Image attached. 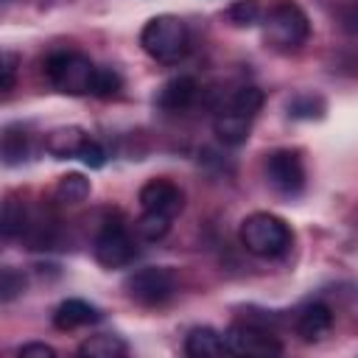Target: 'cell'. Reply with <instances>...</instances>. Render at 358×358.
I'll return each mask as SVG.
<instances>
[{
  "label": "cell",
  "instance_id": "obj_3",
  "mask_svg": "<svg viewBox=\"0 0 358 358\" xmlns=\"http://www.w3.org/2000/svg\"><path fill=\"white\" fill-rule=\"evenodd\" d=\"M140 48L162 64L179 62L190 48L187 25L176 14H157L151 17L140 31Z\"/></svg>",
  "mask_w": 358,
  "mask_h": 358
},
{
  "label": "cell",
  "instance_id": "obj_28",
  "mask_svg": "<svg viewBox=\"0 0 358 358\" xmlns=\"http://www.w3.org/2000/svg\"><path fill=\"white\" fill-rule=\"evenodd\" d=\"M17 62H20V56H17L14 50H6V53H3V90H11V87H14Z\"/></svg>",
  "mask_w": 358,
  "mask_h": 358
},
{
  "label": "cell",
  "instance_id": "obj_2",
  "mask_svg": "<svg viewBox=\"0 0 358 358\" xmlns=\"http://www.w3.org/2000/svg\"><path fill=\"white\" fill-rule=\"evenodd\" d=\"M238 238H241V243H243V249L249 255H257V257H280V255H285L291 249L294 232L274 213H252V215H246L241 221Z\"/></svg>",
  "mask_w": 358,
  "mask_h": 358
},
{
  "label": "cell",
  "instance_id": "obj_1",
  "mask_svg": "<svg viewBox=\"0 0 358 358\" xmlns=\"http://www.w3.org/2000/svg\"><path fill=\"white\" fill-rule=\"evenodd\" d=\"M260 22L263 39L277 50H296L310 36V20L296 0H274Z\"/></svg>",
  "mask_w": 358,
  "mask_h": 358
},
{
  "label": "cell",
  "instance_id": "obj_24",
  "mask_svg": "<svg viewBox=\"0 0 358 358\" xmlns=\"http://www.w3.org/2000/svg\"><path fill=\"white\" fill-rule=\"evenodd\" d=\"M120 87H123V78H120V73H117L115 67H98V70H95L92 95H98V98H112V95L120 92Z\"/></svg>",
  "mask_w": 358,
  "mask_h": 358
},
{
  "label": "cell",
  "instance_id": "obj_22",
  "mask_svg": "<svg viewBox=\"0 0 358 358\" xmlns=\"http://www.w3.org/2000/svg\"><path fill=\"white\" fill-rule=\"evenodd\" d=\"M25 227H28V210L22 207V201L6 199V204H3V218H0L3 238H17V235L25 232Z\"/></svg>",
  "mask_w": 358,
  "mask_h": 358
},
{
  "label": "cell",
  "instance_id": "obj_11",
  "mask_svg": "<svg viewBox=\"0 0 358 358\" xmlns=\"http://www.w3.org/2000/svg\"><path fill=\"white\" fill-rule=\"evenodd\" d=\"M296 336L302 341H322L333 327V310L324 302H308L296 313Z\"/></svg>",
  "mask_w": 358,
  "mask_h": 358
},
{
  "label": "cell",
  "instance_id": "obj_15",
  "mask_svg": "<svg viewBox=\"0 0 358 358\" xmlns=\"http://www.w3.org/2000/svg\"><path fill=\"white\" fill-rule=\"evenodd\" d=\"M185 352H187L190 358H213V355H221V352H227L224 336H221L218 330L207 327V324L193 327V330L187 333V338H185Z\"/></svg>",
  "mask_w": 358,
  "mask_h": 358
},
{
  "label": "cell",
  "instance_id": "obj_23",
  "mask_svg": "<svg viewBox=\"0 0 358 358\" xmlns=\"http://www.w3.org/2000/svg\"><path fill=\"white\" fill-rule=\"evenodd\" d=\"M227 20L235 25V28H252L263 20V8L257 0H235L229 8H227Z\"/></svg>",
  "mask_w": 358,
  "mask_h": 358
},
{
  "label": "cell",
  "instance_id": "obj_26",
  "mask_svg": "<svg viewBox=\"0 0 358 358\" xmlns=\"http://www.w3.org/2000/svg\"><path fill=\"white\" fill-rule=\"evenodd\" d=\"M78 159H81L87 168H103V165H106V148H103L95 137H87V143H84L81 151H78Z\"/></svg>",
  "mask_w": 358,
  "mask_h": 358
},
{
  "label": "cell",
  "instance_id": "obj_21",
  "mask_svg": "<svg viewBox=\"0 0 358 358\" xmlns=\"http://www.w3.org/2000/svg\"><path fill=\"white\" fill-rule=\"evenodd\" d=\"M327 103L322 95H313V92H302V95H294L288 101V115L296 117V120H319L324 115Z\"/></svg>",
  "mask_w": 358,
  "mask_h": 358
},
{
  "label": "cell",
  "instance_id": "obj_4",
  "mask_svg": "<svg viewBox=\"0 0 358 358\" xmlns=\"http://www.w3.org/2000/svg\"><path fill=\"white\" fill-rule=\"evenodd\" d=\"M95 64L78 50H56L45 59V78L62 95H92Z\"/></svg>",
  "mask_w": 358,
  "mask_h": 358
},
{
  "label": "cell",
  "instance_id": "obj_18",
  "mask_svg": "<svg viewBox=\"0 0 358 358\" xmlns=\"http://www.w3.org/2000/svg\"><path fill=\"white\" fill-rule=\"evenodd\" d=\"M90 190H92V185L84 173H64V176H59L53 196L59 204H81L90 199Z\"/></svg>",
  "mask_w": 358,
  "mask_h": 358
},
{
  "label": "cell",
  "instance_id": "obj_5",
  "mask_svg": "<svg viewBox=\"0 0 358 358\" xmlns=\"http://www.w3.org/2000/svg\"><path fill=\"white\" fill-rule=\"evenodd\" d=\"M123 291L129 299H134L137 305H162L173 296L176 291V271L168 266H145L131 271L123 280Z\"/></svg>",
  "mask_w": 358,
  "mask_h": 358
},
{
  "label": "cell",
  "instance_id": "obj_20",
  "mask_svg": "<svg viewBox=\"0 0 358 358\" xmlns=\"http://www.w3.org/2000/svg\"><path fill=\"white\" fill-rule=\"evenodd\" d=\"M263 101H266L263 90H257V87H241V90L232 92V98L227 101V109H232V112H238V115L255 120V115L263 109Z\"/></svg>",
  "mask_w": 358,
  "mask_h": 358
},
{
  "label": "cell",
  "instance_id": "obj_25",
  "mask_svg": "<svg viewBox=\"0 0 358 358\" xmlns=\"http://www.w3.org/2000/svg\"><path fill=\"white\" fill-rule=\"evenodd\" d=\"M22 291H25V277H22V271L14 268V266H6L3 274H0V299H3V302H11V299H17Z\"/></svg>",
  "mask_w": 358,
  "mask_h": 358
},
{
  "label": "cell",
  "instance_id": "obj_17",
  "mask_svg": "<svg viewBox=\"0 0 358 358\" xmlns=\"http://www.w3.org/2000/svg\"><path fill=\"white\" fill-rule=\"evenodd\" d=\"M126 352H129V344L115 333H95L78 344V355H87V358H123Z\"/></svg>",
  "mask_w": 358,
  "mask_h": 358
},
{
  "label": "cell",
  "instance_id": "obj_8",
  "mask_svg": "<svg viewBox=\"0 0 358 358\" xmlns=\"http://www.w3.org/2000/svg\"><path fill=\"white\" fill-rule=\"evenodd\" d=\"M137 249H134V241L129 235V229L123 224H103L101 232L95 235L92 241V257L103 266V268H120V266H129L134 260Z\"/></svg>",
  "mask_w": 358,
  "mask_h": 358
},
{
  "label": "cell",
  "instance_id": "obj_16",
  "mask_svg": "<svg viewBox=\"0 0 358 358\" xmlns=\"http://www.w3.org/2000/svg\"><path fill=\"white\" fill-rule=\"evenodd\" d=\"M0 151H3V162L8 168L22 165L31 157V134L22 129V123H8L3 129V145H0Z\"/></svg>",
  "mask_w": 358,
  "mask_h": 358
},
{
  "label": "cell",
  "instance_id": "obj_7",
  "mask_svg": "<svg viewBox=\"0 0 358 358\" xmlns=\"http://www.w3.org/2000/svg\"><path fill=\"white\" fill-rule=\"evenodd\" d=\"M224 347L232 355H280L282 344L280 338L263 327L260 322H235L227 333H224Z\"/></svg>",
  "mask_w": 358,
  "mask_h": 358
},
{
  "label": "cell",
  "instance_id": "obj_12",
  "mask_svg": "<svg viewBox=\"0 0 358 358\" xmlns=\"http://www.w3.org/2000/svg\"><path fill=\"white\" fill-rule=\"evenodd\" d=\"M87 137L90 134L81 126H56L45 137V151L50 157H56V159H73V157H78V151L87 143Z\"/></svg>",
  "mask_w": 358,
  "mask_h": 358
},
{
  "label": "cell",
  "instance_id": "obj_14",
  "mask_svg": "<svg viewBox=\"0 0 358 358\" xmlns=\"http://www.w3.org/2000/svg\"><path fill=\"white\" fill-rule=\"evenodd\" d=\"M213 131H215V137H218L224 145L238 148V145H243V143L249 140L252 117H243V115H238V112H232V109L224 106V109L215 115V120H213Z\"/></svg>",
  "mask_w": 358,
  "mask_h": 358
},
{
  "label": "cell",
  "instance_id": "obj_19",
  "mask_svg": "<svg viewBox=\"0 0 358 358\" xmlns=\"http://www.w3.org/2000/svg\"><path fill=\"white\" fill-rule=\"evenodd\" d=\"M171 215L165 213H154V210H143V215L134 221V229L143 241H162L171 229Z\"/></svg>",
  "mask_w": 358,
  "mask_h": 358
},
{
  "label": "cell",
  "instance_id": "obj_9",
  "mask_svg": "<svg viewBox=\"0 0 358 358\" xmlns=\"http://www.w3.org/2000/svg\"><path fill=\"white\" fill-rule=\"evenodd\" d=\"M137 201L143 210H154V213H165L171 218H176L182 210H185V193L176 182L171 179H148L140 193H137Z\"/></svg>",
  "mask_w": 358,
  "mask_h": 358
},
{
  "label": "cell",
  "instance_id": "obj_27",
  "mask_svg": "<svg viewBox=\"0 0 358 358\" xmlns=\"http://www.w3.org/2000/svg\"><path fill=\"white\" fill-rule=\"evenodd\" d=\"M17 355L20 358H56V350L50 344H45V341H28V344H22L17 350Z\"/></svg>",
  "mask_w": 358,
  "mask_h": 358
},
{
  "label": "cell",
  "instance_id": "obj_6",
  "mask_svg": "<svg viewBox=\"0 0 358 358\" xmlns=\"http://www.w3.org/2000/svg\"><path fill=\"white\" fill-rule=\"evenodd\" d=\"M263 173H266V182L280 196H299L305 190V162H302L299 151L277 148V151L266 154Z\"/></svg>",
  "mask_w": 358,
  "mask_h": 358
},
{
  "label": "cell",
  "instance_id": "obj_13",
  "mask_svg": "<svg viewBox=\"0 0 358 358\" xmlns=\"http://www.w3.org/2000/svg\"><path fill=\"white\" fill-rule=\"evenodd\" d=\"M101 319L98 308L84 302V299H64L53 310V327L56 330H76L84 324H95Z\"/></svg>",
  "mask_w": 358,
  "mask_h": 358
},
{
  "label": "cell",
  "instance_id": "obj_10",
  "mask_svg": "<svg viewBox=\"0 0 358 358\" xmlns=\"http://www.w3.org/2000/svg\"><path fill=\"white\" fill-rule=\"evenodd\" d=\"M196 95H199V84L193 76H173L157 92V106L165 112H185L193 106Z\"/></svg>",
  "mask_w": 358,
  "mask_h": 358
}]
</instances>
